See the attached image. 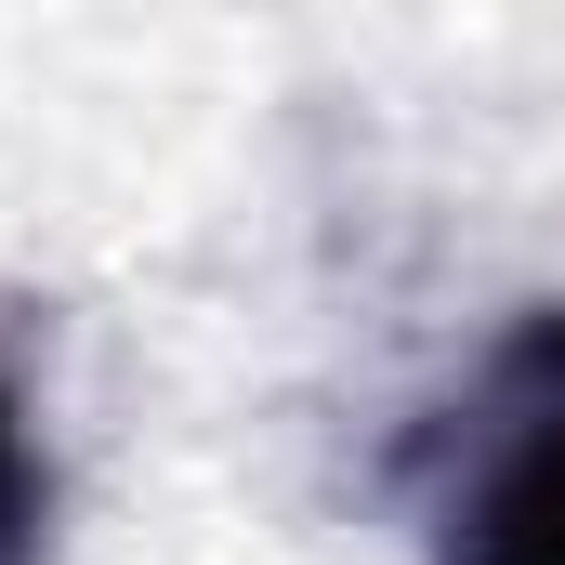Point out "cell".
I'll use <instances>...</instances> for the list:
<instances>
[{"mask_svg": "<svg viewBox=\"0 0 565 565\" xmlns=\"http://www.w3.org/2000/svg\"><path fill=\"white\" fill-rule=\"evenodd\" d=\"M395 487L422 565H565V302H526L434 395Z\"/></svg>", "mask_w": 565, "mask_h": 565, "instance_id": "obj_1", "label": "cell"}, {"mask_svg": "<svg viewBox=\"0 0 565 565\" xmlns=\"http://www.w3.org/2000/svg\"><path fill=\"white\" fill-rule=\"evenodd\" d=\"M0 565H53V460H40L13 382H0Z\"/></svg>", "mask_w": 565, "mask_h": 565, "instance_id": "obj_2", "label": "cell"}]
</instances>
